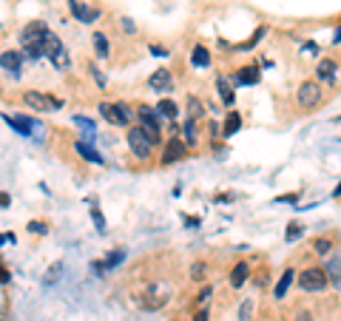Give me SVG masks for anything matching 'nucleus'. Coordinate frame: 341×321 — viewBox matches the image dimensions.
I'll list each match as a JSON object with an SVG mask.
<instances>
[{
  "mask_svg": "<svg viewBox=\"0 0 341 321\" xmlns=\"http://www.w3.org/2000/svg\"><path fill=\"white\" fill-rule=\"evenodd\" d=\"M125 142H128V148H131V154H134L136 160H151V157H154V145H159L162 137L145 131L142 125H128Z\"/></svg>",
  "mask_w": 341,
  "mask_h": 321,
  "instance_id": "nucleus-1",
  "label": "nucleus"
},
{
  "mask_svg": "<svg viewBox=\"0 0 341 321\" xmlns=\"http://www.w3.org/2000/svg\"><path fill=\"white\" fill-rule=\"evenodd\" d=\"M296 284L301 293H321V290H327L330 279H327V270L324 267H304V270H298L296 273Z\"/></svg>",
  "mask_w": 341,
  "mask_h": 321,
  "instance_id": "nucleus-2",
  "label": "nucleus"
},
{
  "mask_svg": "<svg viewBox=\"0 0 341 321\" xmlns=\"http://www.w3.org/2000/svg\"><path fill=\"white\" fill-rule=\"evenodd\" d=\"M324 88H321V82L318 80H304L298 85V91H296V105L301 108V111H313L318 105L324 103Z\"/></svg>",
  "mask_w": 341,
  "mask_h": 321,
  "instance_id": "nucleus-3",
  "label": "nucleus"
},
{
  "mask_svg": "<svg viewBox=\"0 0 341 321\" xmlns=\"http://www.w3.org/2000/svg\"><path fill=\"white\" fill-rule=\"evenodd\" d=\"M3 122H6L11 131H17V137H26V139H32L34 128H40L37 120H32V114H3Z\"/></svg>",
  "mask_w": 341,
  "mask_h": 321,
  "instance_id": "nucleus-4",
  "label": "nucleus"
},
{
  "mask_svg": "<svg viewBox=\"0 0 341 321\" xmlns=\"http://www.w3.org/2000/svg\"><path fill=\"white\" fill-rule=\"evenodd\" d=\"M188 160V145H185V139L182 137H170L165 142V148H162V165H176V162Z\"/></svg>",
  "mask_w": 341,
  "mask_h": 321,
  "instance_id": "nucleus-5",
  "label": "nucleus"
},
{
  "mask_svg": "<svg viewBox=\"0 0 341 321\" xmlns=\"http://www.w3.org/2000/svg\"><path fill=\"white\" fill-rule=\"evenodd\" d=\"M20 97H23V105H26V108H32L34 114H48V111H54V108H51V100H48V91H34V88H26Z\"/></svg>",
  "mask_w": 341,
  "mask_h": 321,
  "instance_id": "nucleus-6",
  "label": "nucleus"
},
{
  "mask_svg": "<svg viewBox=\"0 0 341 321\" xmlns=\"http://www.w3.org/2000/svg\"><path fill=\"white\" fill-rule=\"evenodd\" d=\"M134 120H139V125L145 128V131H151V134H159V128H162V117H159V111L151 108V105H136Z\"/></svg>",
  "mask_w": 341,
  "mask_h": 321,
  "instance_id": "nucleus-7",
  "label": "nucleus"
},
{
  "mask_svg": "<svg viewBox=\"0 0 341 321\" xmlns=\"http://www.w3.org/2000/svg\"><path fill=\"white\" fill-rule=\"evenodd\" d=\"M68 12H71V17H74L77 23H85V26L100 20V9H91L83 0H68Z\"/></svg>",
  "mask_w": 341,
  "mask_h": 321,
  "instance_id": "nucleus-8",
  "label": "nucleus"
},
{
  "mask_svg": "<svg viewBox=\"0 0 341 321\" xmlns=\"http://www.w3.org/2000/svg\"><path fill=\"white\" fill-rule=\"evenodd\" d=\"M259 80H261V69L256 66V63H250V66H242V69L233 71V77H230L233 88H242V85H256Z\"/></svg>",
  "mask_w": 341,
  "mask_h": 321,
  "instance_id": "nucleus-9",
  "label": "nucleus"
},
{
  "mask_svg": "<svg viewBox=\"0 0 341 321\" xmlns=\"http://www.w3.org/2000/svg\"><path fill=\"white\" fill-rule=\"evenodd\" d=\"M123 262H125V250H123V247H117V250L108 253L105 259L91 262V270H94V276H105V273H111L114 267H120Z\"/></svg>",
  "mask_w": 341,
  "mask_h": 321,
  "instance_id": "nucleus-10",
  "label": "nucleus"
},
{
  "mask_svg": "<svg viewBox=\"0 0 341 321\" xmlns=\"http://www.w3.org/2000/svg\"><path fill=\"white\" fill-rule=\"evenodd\" d=\"M48 60H51V66H54L57 71L71 69V54H68V48L63 46L60 37H54V43H51V48H48Z\"/></svg>",
  "mask_w": 341,
  "mask_h": 321,
  "instance_id": "nucleus-11",
  "label": "nucleus"
},
{
  "mask_svg": "<svg viewBox=\"0 0 341 321\" xmlns=\"http://www.w3.org/2000/svg\"><path fill=\"white\" fill-rule=\"evenodd\" d=\"M148 88L157 94H168L173 88V74L170 69H157L154 74H148Z\"/></svg>",
  "mask_w": 341,
  "mask_h": 321,
  "instance_id": "nucleus-12",
  "label": "nucleus"
},
{
  "mask_svg": "<svg viewBox=\"0 0 341 321\" xmlns=\"http://www.w3.org/2000/svg\"><path fill=\"white\" fill-rule=\"evenodd\" d=\"M48 35H51V29H48L43 20H32V23L23 26V32H20V46H26V43H34V40H45Z\"/></svg>",
  "mask_w": 341,
  "mask_h": 321,
  "instance_id": "nucleus-13",
  "label": "nucleus"
},
{
  "mask_svg": "<svg viewBox=\"0 0 341 321\" xmlns=\"http://www.w3.org/2000/svg\"><path fill=\"white\" fill-rule=\"evenodd\" d=\"M0 69L9 71L11 77H20V69H23V51H0Z\"/></svg>",
  "mask_w": 341,
  "mask_h": 321,
  "instance_id": "nucleus-14",
  "label": "nucleus"
},
{
  "mask_svg": "<svg viewBox=\"0 0 341 321\" xmlns=\"http://www.w3.org/2000/svg\"><path fill=\"white\" fill-rule=\"evenodd\" d=\"M336 74H339V66H336V60L330 57H321L316 66V77L318 82H324V85H333L336 82Z\"/></svg>",
  "mask_w": 341,
  "mask_h": 321,
  "instance_id": "nucleus-15",
  "label": "nucleus"
},
{
  "mask_svg": "<svg viewBox=\"0 0 341 321\" xmlns=\"http://www.w3.org/2000/svg\"><path fill=\"white\" fill-rule=\"evenodd\" d=\"M216 91H219V100H222L227 108H233V105H236V88H233L230 77L219 74V77H216Z\"/></svg>",
  "mask_w": 341,
  "mask_h": 321,
  "instance_id": "nucleus-16",
  "label": "nucleus"
},
{
  "mask_svg": "<svg viewBox=\"0 0 341 321\" xmlns=\"http://www.w3.org/2000/svg\"><path fill=\"white\" fill-rule=\"evenodd\" d=\"M74 151H77V157H80V160L91 162V165H105V157H102L100 151L91 145V142H85V139H83V142L77 139V142H74Z\"/></svg>",
  "mask_w": 341,
  "mask_h": 321,
  "instance_id": "nucleus-17",
  "label": "nucleus"
},
{
  "mask_svg": "<svg viewBox=\"0 0 341 321\" xmlns=\"http://www.w3.org/2000/svg\"><path fill=\"white\" fill-rule=\"evenodd\" d=\"M248 279H250V264L248 262H236L233 267H230V287H233V290L245 287Z\"/></svg>",
  "mask_w": 341,
  "mask_h": 321,
  "instance_id": "nucleus-18",
  "label": "nucleus"
},
{
  "mask_svg": "<svg viewBox=\"0 0 341 321\" xmlns=\"http://www.w3.org/2000/svg\"><path fill=\"white\" fill-rule=\"evenodd\" d=\"M293 279H296L293 267H287V270L279 276V281H276V287H273V298H276V301H282V298L287 296V290H290V284H293Z\"/></svg>",
  "mask_w": 341,
  "mask_h": 321,
  "instance_id": "nucleus-19",
  "label": "nucleus"
},
{
  "mask_svg": "<svg viewBox=\"0 0 341 321\" xmlns=\"http://www.w3.org/2000/svg\"><path fill=\"white\" fill-rule=\"evenodd\" d=\"M239 128H242V114H239L236 108H230L225 114V125H222V139H230L236 134Z\"/></svg>",
  "mask_w": 341,
  "mask_h": 321,
  "instance_id": "nucleus-20",
  "label": "nucleus"
},
{
  "mask_svg": "<svg viewBox=\"0 0 341 321\" xmlns=\"http://www.w3.org/2000/svg\"><path fill=\"white\" fill-rule=\"evenodd\" d=\"M211 63H213V57H211L208 46H193L191 48V66L193 69H211Z\"/></svg>",
  "mask_w": 341,
  "mask_h": 321,
  "instance_id": "nucleus-21",
  "label": "nucleus"
},
{
  "mask_svg": "<svg viewBox=\"0 0 341 321\" xmlns=\"http://www.w3.org/2000/svg\"><path fill=\"white\" fill-rule=\"evenodd\" d=\"M100 114H102V120H105L108 125L125 128V120H123V114L117 111V105H114V103H100Z\"/></svg>",
  "mask_w": 341,
  "mask_h": 321,
  "instance_id": "nucleus-22",
  "label": "nucleus"
},
{
  "mask_svg": "<svg viewBox=\"0 0 341 321\" xmlns=\"http://www.w3.org/2000/svg\"><path fill=\"white\" fill-rule=\"evenodd\" d=\"M91 43H94V54H97V57H102V60L111 57V40L102 35V32H94Z\"/></svg>",
  "mask_w": 341,
  "mask_h": 321,
  "instance_id": "nucleus-23",
  "label": "nucleus"
},
{
  "mask_svg": "<svg viewBox=\"0 0 341 321\" xmlns=\"http://www.w3.org/2000/svg\"><path fill=\"white\" fill-rule=\"evenodd\" d=\"M182 139H185V145L188 148H196V142H199V125H196V120H185V125H182Z\"/></svg>",
  "mask_w": 341,
  "mask_h": 321,
  "instance_id": "nucleus-24",
  "label": "nucleus"
},
{
  "mask_svg": "<svg viewBox=\"0 0 341 321\" xmlns=\"http://www.w3.org/2000/svg\"><path fill=\"white\" fill-rule=\"evenodd\" d=\"M157 111H159V117H162V120L173 122V120L179 117V105L173 103V100H168V97H162V100L157 103Z\"/></svg>",
  "mask_w": 341,
  "mask_h": 321,
  "instance_id": "nucleus-25",
  "label": "nucleus"
},
{
  "mask_svg": "<svg viewBox=\"0 0 341 321\" xmlns=\"http://www.w3.org/2000/svg\"><path fill=\"white\" fill-rule=\"evenodd\" d=\"M301 236H304V228H301L298 222H290L287 230H284V241H287V244H293V241H298Z\"/></svg>",
  "mask_w": 341,
  "mask_h": 321,
  "instance_id": "nucleus-26",
  "label": "nucleus"
},
{
  "mask_svg": "<svg viewBox=\"0 0 341 321\" xmlns=\"http://www.w3.org/2000/svg\"><path fill=\"white\" fill-rule=\"evenodd\" d=\"M188 117H191V120H202V117H205L202 100H196V97H188Z\"/></svg>",
  "mask_w": 341,
  "mask_h": 321,
  "instance_id": "nucleus-27",
  "label": "nucleus"
},
{
  "mask_svg": "<svg viewBox=\"0 0 341 321\" xmlns=\"http://www.w3.org/2000/svg\"><path fill=\"white\" fill-rule=\"evenodd\" d=\"M330 250H333V239H330V236H318V239H313V253L327 256Z\"/></svg>",
  "mask_w": 341,
  "mask_h": 321,
  "instance_id": "nucleus-28",
  "label": "nucleus"
},
{
  "mask_svg": "<svg viewBox=\"0 0 341 321\" xmlns=\"http://www.w3.org/2000/svg\"><path fill=\"white\" fill-rule=\"evenodd\" d=\"M211 296H213V287L205 284L202 290H199V296L193 298V307H202V304H208V301H211Z\"/></svg>",
  "mask_w": 341,
  "mask_h": 321,
  "instance_id": "nucleus-29",
  "label": "nucleus"
},
{
  "mask_svg": "<svg viewBox=\"0 0 341 321\" xmlns=\"http://www.w3.org/2000/svg\"><path fill=\"white\" fill-rule=\"evenodd\" d=\"M91 219H94V228L100 233H105V216H102V210L97 205H91Z\"/></svg>",
  "mask_w": 341,
  "mask_h": 321,
  "instance_id": "nucleus-30",
  "label": "nucleus"
},
{
  "mask_svg": "<svg viewBox=\"0 0 341 321\" xmlns=\"http://www.w3.org/2000/svg\"><path fill=\"white\" fill-rule=\"evenodd\" d=\"M29 233L45 236V233H48V225H45V222H40V219H32V222H29Z\"/></svg>",
  "mask_w": 341,
  "mask_h": 321,
  "instance_id": "nucleus-31",
  "label": "nucleus"
},
{
  "mask_svg": "<svg viewBox=\"0 0 341 321\" xmlns=\"http://www.w3.org/2000/svg\"><path fill=\"white\" fill-rule=\"evenodd\" d=\"M191 321H211V310L205 307V304H202V307H196V310H193V319Z\"/></svg>",
  "mask_w": 341,
  "mask_h": 321,
  "instance_id": "nucleus-32",
  "label": "nucleus"
},
{
  "mask_svg": "<svg viewBox=\"0 0 341 321\" xmlns=\"http://www.w3.org/2000/svg\"><path fill=\"white\" fill-rule=\"evenodd\" d=\"M88 71H91V77L97 80V85H100V88H105V74H102V71L97 69V66H94V63L88 66Z\"/></svg>",
  "mask_w": 341,
  "mask_h": 321,
  "instance_id": "nucleus-33",
  "label": "nucleus"
},
{
  "mask_svg": "<svg viewBox=\"0 0 341 321\" xmlns=\"http://www.w3.org/2000/svg\"><path fill=\"white\" fill-rule=\"evenodd\" d=\"M205 270H208V267H205L202 262L193 264V267H191V279H193V281H202V279H205Z\"/></svg>",
  "mask_w": 341,
  "mask_h": 321,
  "instance_id": "nucleus-34",
  "label": "nucleus"
},
{
  "mask_svg": "<svg viewBox=\"0 0 341 321\" xmlns=\"http://www.w3.org/2000/svg\"><path fill=\"white\" fill-rule=\"evenodd\" d=\"M120 29H123L125 35H136V26H134V20H128V17H123V20H120Z\"/></svg>",
  "mask_w": 341,
  "mask_h": 321,
  "instance_id": "nucleus-35",
  "label": "nucleus"
},
{
  "mask_svg": "<svg viewBox=\"0 0 341 321\" xmlns=\"http://www.w3.org/2000/svg\"><path fill=\"white\" fill-rule=\"evenodd\" d=\"M0 284L6 287V284H11V273H9V267L0 262Z\"/></svg>",
  "mask_w": 341,
  "mask_h": 321,
  "instance_id": "nucleus-36",
  "label": "nucleus"
},
{
  "mask_svg": "<svg viewBox=\"0 0 341 321\" xmlns=\"http://www.w3.org/2000/svg\"><path fill=\"white\" fill-rule=\"evenodd\" d=\"M298 199H301V194H287V196H279L276 202H279V205H293V202H298Z\"/></svg>",
  "mask_w": 341,
  "mask_h": 321,
  "instance_id": "nucleus-37",
  "label": "nucleus"
},
{
  "mask_svg": "<svg viewBox=\"0 0 341 321\" xmlns=\"http://www.w3.org/2000/svg\"><path fill=\"white\" fill-rule=\"evenodd\" d=\"M148 51H151L154 57H168V54H170L168 48H162V46H148Z\"/></svg>",
  "mask_w": 341,
  "mask_h": 321,
  "instance_id": "nucleus-38",
  "label": "nucleus"
},
{
  "mask_svg": "<svg viewBox=\"0 0 341 321\" xmlns=\"http://www.w3.org/2000/svg\"><path fill=\"white\" fill-rule=\"evenodd\" d=\"M6 207H11V194L0 191V210H6Z\"/></svg>",
  "mask_w": 341,
  "mask_h": 321,
  "instance_id": "nucleus-39",
  "label": "nucleus"
},
{
  "mask_svg": "<svg viewBox=\"0 0 341 321\" xmlns=\"http://www.w3.org/2000/svg\"><path fill=\"white\" fill-rule=\"evenodd\" d=\"M182 222H185L188 228H199V225H202V219L199 216H182Z\"/></svg>",
  "mask_w": 341,
  "mask_h": 321,
  "instance_id": "nucleus-40",
  "label": "nucleus"
},
{
  "mask_svg": "<svg viewBox=\"0 0 341 321\" xmlns=\"http://www.w3.org/2000/svg\"><path fill=\"white\" fill-rule=\"evenodd\" d=\"M250 307H253L250 301H245V304H242V310H239V319H242V321H248V316H250Z\"/></svg>",
  "mask_w": 341,
  "mask_h": 321,
  "instance_id": "nucleus-41",
  "label": "nucleus"
},
{
  "mask_svg": "<svg viewBox=\"0 0 341 321\" xmlns=\"http://www.w3.org/2000/svg\"><path fill=\"white\" fill-rule=\"evenodd\" d=\"M6 241L14 244V233H0V244H6Z\"/></svg>",
  "mask_w": 341,
  "mask_h": 321,
  "instance_id": "nucleus-42",
  "label": "nucleus"
},
{
  "mask_svg": "<svg viewBox=\"0 0 341 321\" xmlns=\"http://www.w3.org/2000/svg\"><path fill=\"white\" fill-rule=\"evenodd\" d=\"M333 46H341V23H339V29H336V35H333Z\"/></svg>",
  "mask_w": 341,
  "mask_h": 321,
  "instance_id": "nucleus-43",
  "label": "nucleus"
},
{
  "mask_svg": "<svg viewBox=\"0 0 341 321\" xmlns=\"http://www.w3.org/2000/svg\"><path fill=\"white\" fill-rule=\"evenodd\" d=\"M296 321H313V316H310V313H301V316H298Z\"/></svg>",
  "mask_w": 341,
  "mask_h": 321,
  "instance_id": "nucleus-44",
  "label": "nucleus"
},
{
  "mask_svg": "<svg viewBox=\"0 0 341 321\" xmlns=\"http://www.w3.org/2000/svg\"><path fill=\"white\" fill-rule=\"evenodd\" d=\"M333 196H341V182H339V188H336V191H333Z\"/></svg>",
  "mask_w": 341,
  "mask_h": 321,
  "instance_id": "nucleus-45",
  "label": "nucleus"
},
{
  "mask_svg": "<svg viewBox=\"0 0 341 321\" xmlns=\"http://www.w3.org/2000/svg\"><path fill=\"white\" fill-rule=\"evenodd\" d=\"M333 122H341V117H336V120H333Z\"/></svg>",
  "mask_w": 341,
  "mask_h": 321,
  "instance_id": "nucleus-46",
  "label": "nucleus"
}]
</instances>
